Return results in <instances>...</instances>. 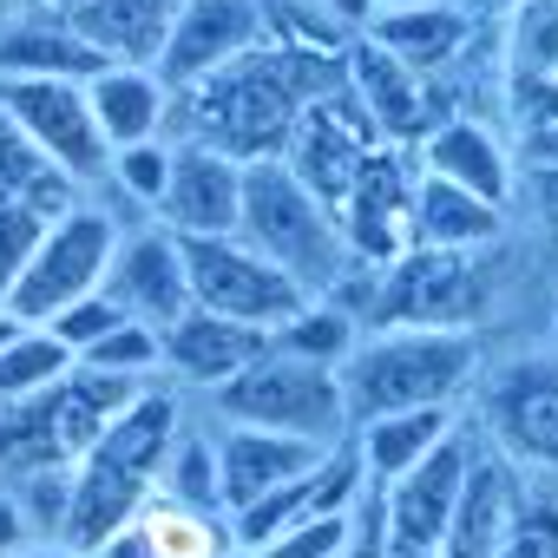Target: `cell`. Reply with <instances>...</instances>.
<instances>
[{
  "instance_id": "49",
  "label": "cell",
  "mask_w": 558,
  "mask_h": 558,
  "mask_svg": "<svg viewBox=\"0 0 558 558\" xmlns=\"http://www.w3.org/2000/svg\"><path fill=\"white\" fill-rule=\"evenodd\" d=\"M473 8H480V14H512V8H525V0H473ZM473 8H466V14H473Z\"/></svg>"
},
{
  "instance_id": "47",
  "label": "cell",
  "mask_w": 558,
  "mask_h": 558,
  "mask_svg": "<svg viewBox=\"0 0 558 558\" xmlns=\"http://www.w3.org/2000/svg\"><path fill=\"white\" fill-rule=\"evenodd\" d=\"M40 8H53V0H0V27H8V21H27V14H40Z\"/></svg>"
},
{
  "instance_id": "37",
  "label": "cell",
  "mask_w": 558,
  "mask_h": 558,
  "mask_svg": "<svg viewBox=\"0 0 558 558\" xmlns=\"http://www.w3.org/2000/svg\"><path fill=\"white\" fill-rule=\"evenodd\" d=\"M80 362H86V368H99V375L158 381V375H165V336H158V329H145V323H119V329H112L106 342H93Z\"/></svg>"
},
{
  "instance_id": "51",
  "label": "cell",
  "mask_w": 558,
  "mask_h": 558,
  "mask_svg": "<svg viewBox=\"0 0 558 558\" xmlns=\"http://www.w3.org/2000/svg\"><path fill=\"white\" fill-rule=\"evenodd\" d=\"M53 8H66V14H73V8H86V0H53Z\"/></svg>"
},
{
  "instance_id": "13",
  "label": "cell",
  "mask_w": 558,
  "mask_h": 558,
  "mask_svg": "<svg viewBox=\"0 0 558 558\" xmlns=\"http://www.w3.org/2000/svg\"><path fill=\"white\" fill-rule=\"evenodd\" d=\"M473 440H480L473 427H453L421 466H408L401 480L381 486V525H388V545L395 551H434L440 558V538H447L460 480L473 466Z\"/></svg>"
},
{
  "instance_id": "38",
  "label": "cell",
  "mask_w": 558,
  "mask_h": 558,
  "mask_svg": "<svg viewBox=\"0 0 558 558\" xmlns=\"http://www.w3.org/2000/svg\"><path fill=\"white\" fill-rule=\"evenodd\" d=\"M106 178L119 184V197H125V204L158 210V204H165V184H171V145H165V138L125 145V151H112V171H106Z\"/></svg>"
},
{
  "instance_id": "27",
  "label": "cell",
  "mask_w": 558,
  "mask_h": 558,
  "mask_svg": "<svg viewBox=\"0 0 558 558\" xmlns=\"http://www.w3.org/2000/svg\"><path fill=\"white\" fill-rule=\"evenodd\" d=\"M151 395V381H132V375H99V368H73L66 381H60V434H66V453H73V466L138 408Z\"/></svg>"
},
{
  "instance_id": "46",
  "label": "cell",
  "mask_w": 558,
  "mask_h": 558,
  "mask_svg": "<svg viewBox=\"0 0 558 558\" xmlns=\"http://www.w3.org/2000/svg\"><path fill=\"white\" fill-rule=\"evenodd\" d=\"M323 8L342 21V27H355V34H368L375 27V14H381V0H323Z\"/></svg>"
},
{
  "instance_id": "1",
  "label": "cell",
  "mask_w": 558,
  "mask_h": 558,
  "mask_svg": "<svg viewBox=\"0 0 558 558\" xmlns=\"http://www.w3.org/2000/svg\"><path fill=\"white\" fill-rule=\"evenodd\" d=\"M336 93H349V60L256 47L236 66H223L217 80L178 93L171 112H184V138L217 145L243 165H263V158H283L296 119Z\"/></svg>"
},
{
  "instance_id": "29",
  "label": "cell",
  "mask_w": 558,
  "mask_h": 558,
  "mask_svg": "<svg viewBox=\"0 0 558 558\" xmlns=\"http://www.w3.org/2000/svg\"><path fill=\"white\" fill-rule=\"evenodd\" d=\"M460 427V414L453 408H408V414H381V421H362L355 427V453H362V466H368V480L375 486H388V480H401L408 466H421L447 434Z\"/></svg>"
},
{
  "instance_id": "43",
  "label": "cell",
  "mask_w": 558,
  "mask_h": 558,
  "mask_svg": "<svg viewBox=\"0 0 558 558\" xmlns=\"http://www.w3.org/2000/svg\"><path fill=\"white\" fill-rule=\"evenodd\" d=\"M512 165H519V171H558V125L519 132V138H512Z\"/></svg>"
},
{
  "instance_id": "44",
  "label": "cell",
  "mask_w": 558,
  "mask_h": 558,
  "mask_svg": "<svg viewBox=\"0 0 558 558\" xmlns=\"http://www.w3.org/2000/svg\"><path fill=\"white\" fill-rule=\"evenodd\" d=\"M27 545H40L34 525H27V506L14 499V486H0V558H14V551H27Z\"/></svg>"
},
{
  "instance_id": "23",
  "label": "cell",
  "mask_w": 558,
  "mask_h": 558,
  "mask_svg": "<svg viewBox=\"0 0 558 558\" xmlns=\"http://www.w3.org/2000/svg\"><path fill=\"white\" fill-rule=\"evenodd\" d=\"M230 551H236L230 512H197V506H178V499L151 493L145 512L99 558H230Z\"/></svg>"
},
{
  "instance_id": "20",
  "label": "cell",
  "mask_w": 558,
  "mask_h": 558,
  "mask_svg": "<svg viewBox=\"0 0 558 558\" xmlns=\"http://www.w3.org/2000/svg\"><path fill=\"white\" fill-rule=\"evenodd\" d=\"M355 440V434H349ZM329 460V447L296 440V434H269V427H223L217 434V466H223V512H250L269 493H283L290 480L316 473Z\"/></svg>"
},
{
  "instance_id": "16",
  "label": "cell",
  "mask_w": 558,
  "mask_h": 558,
  "mask_svg": "<svg viewBox=\"0 0 558 558\" xmlns=\"http://www.w3.org/2000/svg\"><path fill=\"white\" fill-rule=\"evenodd\" d=\"M263 47V14H256V0H191V8L178 14L171 27V47L158 60V80L178 93L217 80L223 66H236L243 53Z\"/></svg>"
},
{
  "instance_id": "12",
  "label": "cell",
  "mask_w": 558,
  "mask_h": 558,
  "mask_svg": "<svg viewBox=\"0 0 558 558\" xmlns=\"http://www.w3.org/2000/svg\"><path fill=\"white\" fill-rule=\"evenodd\" d=\"M106 296L132 316V323H145V329H178L197 303H191V269H184V243H178V230H165V223H138V230H125L119 236V250H112V269H106Z\"/></svg>"
},
{
  "instance_id": "9",
  "label": "cell",
  "mask_w": 558,
  "mask_h": 558,
  "mask_svg": "<svg viewBox=\"0 0 558 558\" xmlns=\"http://www.w3.org/2000/svg\"><path fill=\"white\" fill-rule=\"evenodd\" d=\"M480 269L460 250H408L381 269L368 329H473Z\"/></svg>"
},
{
  "instance_id": "32",
  "label": "cell",
  "mask_w": 558,
  "mask_h": 558,
  "mask_svg": "<svg viewBox=\"0 0 558 558\" xmlns=\"http://www.w3.org/2000/svg\"><path fill=\"white\" fill-rule=\"evenodd\" d=\"M263 14V47L276 53H323V60H349V47L362 40L355 27H342L323 0H256Z\"/></svg>"
},
{
  "instance_id": "24",
  "label": "cell",
  "mask_w": 558,
  "mask_h": 558,
  "mask_svg": "<svg viewBox=\"0 0 558 558\" xmlns=\"http://www.w3.org/2000/svg\"><path fill=\"white\" fill-rule=\"evenodd\" d=\"M191 8V0H86V8H73V27L112 60V66H151L165 60L171 47V27L178 14ZM66 14V8H60Z\"/></svg>"
},
{
  "instance_id": "2",
  "label": "cell",
  "mask_w": 558,
  "mask_h": 558,
  "mask_svg": "<svg viewBox=\"0 0 558 558\" xmlns=\"http://www.w3.org/2000/svg\"><path fill=\"white\" fill-rule=\"evenodd\" d=\"M178 395L151 388L80 466H73V519H66V545L99 558L138 512L145 499L158 493V473H165V453L178 440Z\"/></svg>"
},
{
  "instance_id": "22",
  "label": "cell",
  "mask_w": 558,
  "mask_h": 558,
  "mask_svg": "<svg viewBox=\"0 0 558 558\" xmlns=\"http://www.w3.org/2000/svg\"><path fill=\"white\" fill-rule=\"evenodd\" d=\"M112 60L73 27V14L60 8H40L27 21H8L0 27V80H99Z\"/></svg>"
},
{
  "instance_id": "6",
  "label": "cell",
  "mask_w": 558,
  "mask_h": 558,
  "mask_svg": "<svg viewBox=\"0 0 558 558\" xmlns=\"http://www.w3.org/2000/svg\"><path fill=\"white\" fill-rule=\"evenodd\" d=\"M119 236H125V230L112 223V210L73 204L66 217L47 223V243L34 250L27 276L8 290V303H0V310H8L21 329H47L60 310H73V303H86V296L106 290V269H112Z\"/></svg>"
},
{
  "instance_id": "25",
  "label": "cell",
  "mask_w": 558,
  "mask_h": 558,
  "mask_svg": "<svg viewBox=\"0 0 558 558\" xmlns=\"http://www.w3.org/2000/svg\"><path fill=\"white\" fill-rule=\"evenodd\" d=\"M86 99H93V119L112 151L165 138V125H171V86L151 66H106L99 80H86Z\"/></svg>"
},
{
  "instance_id": "40",
  "label": "cell",
  "mask_w": 558,
  "mask_h": 558,
  "mask_svg": "<svg viewBox=\"0 0 558 558\" xmlns=\"http://www.w3.org/2000/svg\"><path fill=\"white\" fill-rule=\"evenodd\" d=\"M349 545H355V506H349V512H323V519L290 525L283 538H269L256 558H349Z\"/></svg>"
},
{
  "instance_id": "39",
  "label": "cell",
  "mask_w": 558,
  "mask_h": 558,
  "mask_svg": "<svg viewBox=\"0 0 558 558\" xmlns=\"http://www.w3.org/2000/svg\"><path fill=\"white\" fill-rule=\"evenodd\" d=\"M47 210H34V204H14V197H0V303H8V290L27 276V263H34V250L47 243Z\"/></svg>"
},
{
  "instance_id": "8",
  "label": "cell",
  "mask_w": 558,
  "mask_h": 558,
  "mask_svg": "<svg viewBox=\"0 0 558 558\" xmlns=\"http://www.w3.org/2000/svg\"><path fill=\"white\" fill-rule=\"evenodd\" d=\"M0 112H8L27 132V145L53 171H66L73 184H93V178L112 171V145H106L80 80H0Z\"/></svg>"
},
{
  "instance_id": "42",
  "label": "cell",
  "mask_w": 558,
  "mask_h": 558,
  "mask_svg": "<svg viewBox=\"0 0 558 558\" xmlns=\"http://www.w3.org/2000/svg\"><path fill=\"white\" fill-rule=\"evenodd\" d=\"M506 112H512V132L558 125V80L551 73H512L506 80Z\"/></svg>"
},
{
  "instance_id": "3",
  "label": "cell",
  "mask_w": 558,
  "mask_h": 558,
  "mask_svg": "<svg viewBox=\"0 0 558 558\" xmlns=\"http://www.w3.org/2000/svg\"><path fill=\"white\" fill-rule=\"evenodd\" d=\"M473 381H480L473 329H368L342 362V401L355 427L408 408H453Z\"/></svg>"
},
{
  "instance_id": "7",
  "label": "cell",
  "mask_w": 558,
  "mask_h": 558,
  "mask_svg": "<svg viewBox=\"0 0 558 558\" xmlns=\"http://www.w3.org/2000/svg\"><path fill=\"white\" fill-rule=\"evenodd\" d=\"M178 243H184V269H191V303L210 316H230L243 329L276 336L316 303L296 276H283L243 236H178Z\"/></svg>"
},
{
  "instance_id": "28",
  "label": "cell",
  "mask_w": 558,
  "mask_h": 558,
  "mask_svg": "<svg viewBox=\"0 0 558 558\" xmlns=\"http://www.w3.org/2000/svg\"><path fill=\"white\" fill-rule=\"evenodd\" d=\"M368 40L388 47L401 66H414V73L427 80L434 66H447V60L466 53V40H473V14L453 8V0H434V8H401V14H375Z\"/></svg>"
},
{
  "instance_id": "45",
  "label": "cell",
  "mask_w": 558,
  "mask_h": 558,
  "mask_svg": "<svg viewBox=\"0 0 558 558\" xmlns=\"http://www.w3.org/2000/svg\"><path fill=\"white\" fill-rule=\"evenodd\" d=\"M519 191L532 197V210H538V223L558 236V171H519Z\"/></svg>"
},
{
  "instance_id": "19",
  "label": "cell",
  "mask_w": 558,
  "mask_h": 558,
  "mask_svg": "<svg viewBox=\"0 0 558 558\" xmlns=\"http://www.w3.org/2000/svg\"><path fill=\"white\" fill-rule=\"evenodd\" d=\"M519 486H525V466H512L493 440H473V466L460 480L440 558H499V545L512 532V512H519Z\"/></svg>"
},
{
  "instance_id": "33",
  "label": "cell",
  "mask_w": 558,
  "mask_h": 558,
  "mask_svg": "<svg viewBox=\"0 0 558 558\" xmlns=\"http://www.w3.org/2000/svg\"><path fill=\"white\" fill-rule=\"evenodd\" d=\"M368 329L355 323V316H342L336 303H310L296 323H283L269 336V349L276 355H296V362H316V368H336L342 375V362L355 355V342H362Z\"/></svg>"
},
{
  "instance_id": "31",
  "label": "cell",
  "mask_w": 558,
  "mask_h": 558,
  "mask_svg": "<svg viewBox=\"0 0 558 558\" xmlns=\"http://www.w3.org/2000/svg\"><path fill=\"white\" fill-rule=\"evenodd\" d=\"M80 184L66 178V171H53L34 145H27V132L0 112V197H14V204H34V210H47V217H66L80 197H73Z\"/></svg>"
},
{
  "instance_id": "30",
  "label": "cell",
  "mask_w": 558,
  "mask_h": 558,
  "mask_svg": "<svg viewBox=\"0 0 558 558\" xmlns=\"http://www.w3.org/2000/svg\"><path fill=\"white\" fill-rule=\"evenodd\" d=\"M73 368H80V355L53 329H21L8 310H0V408L53 395Z\"/></svg>"
},
{
  "instance_id": "50",
  "label": "cell",
  "mask_w": 558,
  "mask_h": 558,
  "mask_svg": "<svg viewBox=\"0 0 558 558\" xmlns=\"http://www.w3.org/2000/svg\"><path fill=\"white\" fill-rule=\"evenodd\" d=\"M401 8H434V0H381V14H401Z\"/></svg>"
},
{
  "instance_id": "36",
  "label": "cell",
  "mask_w": 558,
  "mask_h": 558,
  "mask_svg": "<svg viewBox=\"0 0 558 558\" xmlns=\"http://www.w3.org/2000/svg\"><path fill=\"white\" fill-rule=\"evenodd\" d=\"M506 60H512V73L558 80V0H525V8L506 14Z\"/></svg>"
},
{
  "instance_id": "5",
  "label": "cell",
  "mask_w": 558,
  "mask_h": 558,
  "mask_svg": "<svg viewBox=\"0 0 558 558\" xmlns=\"http://www.w3.org/2000/svg\"><path fill=\"white\" fill-rule=\"evenodd\" d=\"M217 414L230 427H269V434H296L316 447H342L355 434L349 401H342V375L296 362V355H263L256 368H243L230 388H217Z\"/></svg>"
},
{
  "instance_id": "4",
  "label": "cell",
  "mask_w": 558,
  "mask_h": 558,
  "mask_svg": "<svg viewBox=\"0 0 558 558\" xmlns=\"http://www.w3.org/2000/svg\"><path fill=\"white\" fill-rule=\"evenodd\" d=\"M250 250H263L283 276L323 303L342 276L355 269V250L342 236V217L283 165V158H263V165H243V230H236Z\"/></svg>"
},
{
  "instance_id": "35",
  "label": "cell",
  "mask_w": 558,
  "mask_h": 558,
  "mask_svg": "<svg viewBox=\"0 0 558 558\" xmlns=\"http://www.w3.org/2000/svg\"><path fill=\"white\" fill-rule=\"evenodd\" d=\"M499 558H558V480L551 473H525Z\"/></svg>"
},
{
  "instance_id": "15",
  "label": "cell",
  "mask_w": 558,
  "mask_h": 558,
  "mask_svg": "<svg viewBox=\"0 0 558 558\" xmlns=\"http://www.w3.org/2000/svg\"><path fill=\"white\" fill-rule=\"evenodd\" d=\"M158 223L178 236H236L243 230V158L197 145V138H178Z\"/></svg>"
},
{
  "instance_id": "18",
  "label": "cell",
  "mask_w": 558,
  "mask_h": 558,
  "mask_svg": "<svg viewBox=\"0 0 558 558\" xmlns=\"http://www.w3.org/2000/svg\"><path fill=\"white\" fill-rule=\"evenodd\" d=\"M421 171L453 184V191H473L486 197L493 210H512L519 197V165H512V145L486 125V119H434V132L421 138Z\"/></svg>"
},
{
  "instance_id": "26",
  "label": "cell",
  "mask_w": 558,
  "mask_h": 558,
  "mask_svg": "<svg viewBox=\"0 0 558 558\" xmlns=\"http://www.w3.org/2000/svg\"><path fill=\"white\" fill-rule=\"evenodd\" d=\"M506 236V210H493L486 197L473 191H453L440 178L421 171L414 184V250H460V256H480L486 243Z\"/></svg>"
},
{
  "instance_id": "17",
  "label": "cell",
  "mask_w": 558,
  "mask_h": 558,
  "mask_svg": "<svg viewBox=\"0 0 558 558\" xmlns=\"http://www.w3.org/2000/svg\"><path fill=\"white\" fill-rule=\"evenodd\" d=\"M349 99L362 106V119L375 125L381 145H421L434 132V99H427V80L414 66H401L388 47H375L368 34L349 47Z\"/></svg>"
},
{
  "instance_id": "52",
  "label": "cell",
  "mask_w": 558,
  "mask_h": 558,
  "mask_svg": "<svg viewBox=\"0 0 558 558\" xmlns=\"http://www.w3.org/2000/svg\"><path fill=\"white\" fill-rule=\"evenodd\" d=\"M230 558H256V551H250V545H236V551H230Z\"/></svg>"
},
{
  "instance_id": "21",
  "label": "cell",
  "mask_w": 558,
  "mask_h": 558,
  "mask_svg": "<svg viewBox=\"0 0 558 558\" xmlns=\"http://www.w3.org/2000/svg\"><path fill=\"white\" fill-rule=\"evenodd\" d=\"M269 355V336L263 329H243L230 316H210V310H191L178 329H165V375L184 381V388H230L243 368H256Z\"/></svg>"
},
{
  "instance_id": "48",
  "label": "cell",
  "mask_w": 558,
  "mask_h": 558,
  "mask_svg": "<svg viewBox=\"0 0 558 558\" xmlns=\"http://www.w3.org/2000/svg\"><path fill=\"white\" fill-rule=\"evenodd\" d=\"M14 558H86V551H73V545H27V551H14Z\"/></svg>"
},
{
  "instance_id": "34",
  "label": "cell",
  "mask_w": 558,
  "mask_h": 558,
  "mask_svg": "<svg viewBox=\"0 0 558 558\" xmlns=\"http://www.w3.org/2000/svg\"><path fill=\"white\" fill-rule=\"evenodd\" d=\"M158 493L178 499V506H197V512H223V466H217V440L204 434H184L171 440L165 453V473H158Z\"/></svg>"
},
{
  "instance_id": "11",
  "label": "cell",
  "mask_w": 558,
  "mask_h": 558,
  "mask_svg": "<svg viewBox=\"0 0 558 558\" xmlns=\"http://www.w3.org/2000/svg\"><path fill=\"white\" fill-rule=\"evenodd\" d=\"M480 421H486V440H493L512 466L558 480V355L512 362V368L486 388Z\"/></svg>"
},
{
  "instance_id": "10",
  "label": "cell",
  "mask_w": 558,
  "mask_h": 558,
  "mask_svg": "<svg viewBox=\"0 0 558 558\" xmlns=\"http://www.w3.org/2000/svg\"><path fill=\"white\" fill-rule=\"evenodd\" d=\"M414 184H421V165H408L401 145H375L355 191L342 197V236L355 250V263L368 269H388L414 250Z\"/></svg>"
},
{
  "instance_id": "14",
  "label": "cell",
  "mask_w": 558,
  "mask_h": 558,
  "mask_svg": "<svg viewBox=\"0 0 558 558\" xmlns=\"http://www.w3.org/2000/svg\"><path fill=\"white\" fill-rule=\"evenodd\" d=\"M375 145H381V138H375V125L362 119V106H355L349 93H336V99H316V106L296 119V132H290V145H283V165H290L329 210H342V197L355 191V178H362V165H368Z\"/></svg>"
},
{
  "instance_id": "41",
  "label": "cell",
  "mask_w": 558,
  "mask_h": 558,
  "mask_svg": "<svg viewBox=\"0 0 558 558\" xmlns=\"http://www.w3.org/2000/svg\"><path fill=\"white\" fill-rule=\"evenodd\" d=\"M119 323H132V316H125V310H119V303H112V296L99 290V296H86V303L60 310V316H53L47 329H53V336H60V342L73 349V355H86V349H93V342H106V336H112Z\"/></svg>"
}]
</instances>
